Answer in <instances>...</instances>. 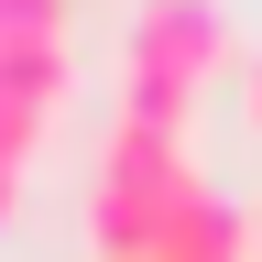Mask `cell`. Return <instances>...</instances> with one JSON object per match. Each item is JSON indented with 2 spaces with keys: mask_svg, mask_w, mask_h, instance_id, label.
<instances>
[{
  "mask_svg": "<svg viewBox=\"0 0 262 262\" xmlns=\"http://www.w3.org/2000/svg\"><path fill=\"white\" fill-rule=\"evenodd\" d=\"M208 175H196V142L175 120H110V153H98V186H88V241L98 262H131L164 219H186Z\"/></svg>",
  "mask_w": 262,
  "mask_h": 262,
  "instance_id": "6da1fadb",
  "label": "cell"
},
{
  "mask_svg": "<svg viewBox=\"0 0 262 262\" xmlns=\"http://www.w3.org/2000/svg\"><path fill=\"white\" fill-rule=\"evenodd\" d=\"M229 66V11L219 0H131L120 33V120H196V88Z\"/></svg>",
  "mask_w": 262,
  "mask_h": 262,
  "instance_id": "7a4b0ae2",
  "label": "cell"
},
{
  "mask_svg": "<svg viewBox=\"0 0 262 262\" xmlns=\"http://www.w3.org/2000/svg\"><path fill=\"white\" fill-rule=\"evenodd\" d=\"M44 131H55V110H33L22 88H0V175H22V164L44 153Z\"/></svg>",
  "mask_w": 262,
  "mask_h": 262,
  "instance_id": "3957f363",
  "label": "cell"
},
{
  "mask_svg": "<svg viewBox=\"0 0 262 262\" xmlns=\"http://www.w3.org/2000/svg\"><path fill=\"white\" fill-rule=\"evenodd\" d=\"M22 44H66V0H0V55Z\"/></svg>",
  "mask_w": 262,
  "mask_h": 262,
  "instance_id": "277c9868",
  "label": "cell"
},
{
  "mask_svg": "<svg viewBox=\"0 0 262 262\" xmlns=\"http://www.w3.org/2000/svg\"><path fill=\"white\" fill-rule=\"evenodd\" d=\"M241 241H251V262H262V196H251V208H241Z\"/></svg>",
  "mask_w": 262,
  "mask_h": 262,
  "instance_id": "5b68a950",
  "label": "cell"
},
{
  "mask_svg": "<svg viewBox=\"0 0 262 262\" xmlns=\"http://www.w3.org/2000/svg\"><path fill=\"white\" fill-rule=\"evenodd\" d=\"M11 208H22V175H0V229H11Z\"/></svg>",
  "mask_w": 262,
  "mask_h": 262,
  "instance_id": "8992f818",
  "label": "cell"
},
{
  "mask_svg": "<svg viewBox=\"0 0 262 262\" xmlns=\"http://www.w3.org/2000/svg\"><path fill=\"white\" fill-rule=\"evenodd\" d=\"M241 110H251V131H262V55H251V98H241Z\"/></svg>",
  "mask_w": 262,
  "mask_h": 262,
  "instance_id": "52a82bcc",
  "label": "cell"
}]
</instances>
